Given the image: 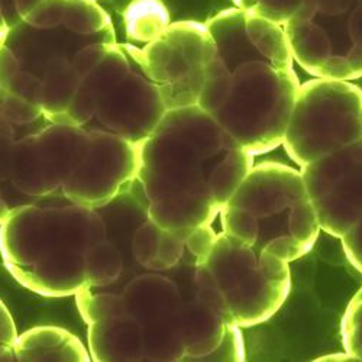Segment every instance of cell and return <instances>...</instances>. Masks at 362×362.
<instances>
[{
    "label": "cell",
    "mask_w": 362,
    "mask_h": 362,
    "mask_svg": "<svg viewBox=\"0 0 362 362\" xmlns=\"http://www.w3.org/2000/svg\"><path fill=\"white\" fill-rule=\"evenodd\" d=\"M167 107L148 76L142 48L107 44L83 77L67 125L105 131L141 144L161 122Z\"/></svg>",
    "instance_id": "cell-6"
},
{
    "label": "cell",
    "mask_w": 362,
    "mask_h": 362,
    "mask_svg": "<svg viewBox=\"0 0 362 362\" xmlns=\"http://www.w3.org/2000/svg\"><path fill=\"white\" fill-rule=\"evenodd\" d=\"M161 233L163 228L151 219H146L134 233L132 252L136 261L148 269H153Z\"/></svg>",
    "instance_id": "cell-23"
},
{
    "label": "cell",
    "mask_w": 362,
    "mask_h": 362,
    "mask_svg": "<svg viewBox=\"0 0 362 362\" xmlns=\"http://www.w3.org/2000/svg\"><path fill=\"white\" fill-rule=\"evenodd\" d=\"M254 167V156L199 105L167 110L139 144L131 183L146 218L189 232L212 225Z\"/></svg>",
    "instance_id": "cell-2"
},
{
    "label": "cell",
    "mask_w": 362,
    "mask_h": 362,
    "mask_svg": "<svg viewBox=\"0 0 362 362\" xmlns=\"http://www.w3.org/2000/svg\"><path fill=\"white\" fill-rule=\"evenodd\" d=\"M319 226L342 238L362 216V139L300 170Z\"/></svg>",
    "instance_id": "cell-12"
},
{
    "label": "cell",
    "mask_w": 362,
    "mask_h": 362,
    "mask_svg": "<svg viewBox=\"0 0 362 362\" xmlns=\"http://www.w3.org/2000/svg\"><path fill=\"white\" fill-rule=\"evenodd\" d=\"M362 139V88L315 78L300 84L283 145L300 167Z\"/></svg>",
    "instance_id": "cell-9"
},
{
    "label": "cell",
    "mask_w": 362,
    "mask_h": 362,
    "mask_svg": "<svg viewBox=\"0 0 362 362\" xmlns=\"http://www.w3.org/2000/svg\"><path fill=\"white\" fill-rule=\"evenodd\" d=\"M125 310L142 329L145 361H183L185 300L175 283L160 274L132 279L122 291Z\"/></svg>",
    "instance_id": "cell-13"
},
{
    "label": "cell",
    "mask_w": 362,
    "mask_h": 362,
    "mask_svg": "<svg viewBox=\"0 0 362 362\" xmlns=\"http://www.w3.org/2000/svg\"><path fill=\"white\" fill-rule=\"evenodd\" d=\"M291 288L288 262L226 232L196 267L194 297L226 325L251 327L273 317Z\"/></svg>",
    "instance_id": "cell-7"
},
{
    "label": "cell",
    "mask_w": 362,
    "mask_h": 362,
    "mask_svg": "<svg viewBox=\"0 0 362 362\" xmlns=\"http://www.w3.org/2000/svg\"><path fill=\"white\" fill-rule=\"evenodd\" d=\"M16 361H92L83 342L64 327L37 326L18 335L15 342Z\"/></svg>",
    "instance_id": "cell-16"
},
{
    "label": "cell",
    "mask_w": 362,
    "mask_h": 362,
    "mask_svg": "<svg viewBox=\"0 0 362 362\" xmlns=\"http://www.w3.org/2000/svg\"><path fill=\"white\" fill-rule=\"evenodd\" d=\"M76 301L78 312L87 325L127 313L122 293H93L90 287H84L76 294Z\"/></svg>",
    "instance_id": "cell-20"
},
{
    "label": "cell",
    "mask_w": 362,
    "mask_h": 362,
    "mask_svg": "<svg viewBox=\"0 0 362 362\" xmlns=\"http://www.w3.org/2000/svg\"><path fill=\"white\" fill-rule=\"evenodd\" d=\"M44 0H0V34L19 23Z\"/></svg>",
    "instance_id": "cell-25"
},
{
    "label": "cell",
    "mask_w": 362,
    "mask_h": 362,
    "mask_svg": "<svg viewBox=\"0 0 362 362\" xmlns=\"http://www.w3.org/2000/svg\"><path fill=\"white\" fill-rule=\"evenodd\" d=\"M124 259L119 250L103 239L95 244L86 254L84 258V279L90 288L106 287L113 284L122 274Z\"/></svg>",
    "instance_id": "cell-19"
},
{
    "label": "cell",
    "mask_w": 362,
    "mask_h": 362,
    "mask_svg": "<svg viewBox=\"0 0 362 362\" xmlns=\"http://www.w3.org/2000/svg\"><path fill=\"white\" fill-rule=\"evenodd\" d=\"M45 117L41 107L0 87V223L28 204L12 185L15 158L21 139Z\"/></svg>",
    "instance_id": "cell-14"
},
{
    "label": "cell",
    "mask_w": 362,
    "mask_h": 362,
    "mask_svg": "<svg viewBox=\"0 0 362 362\" xmlns=\"http://www.w3.org/2000/svg\"><path fill=\"white\" fill-rule=\"evenodd\" d=\"M88 354L92 361H145L142 329L128 313L88 325Z\"/></svg>",
    "instance_id": "cell-15"
},
{
    "label": "cell",
    "mask_w": 362,
    "mask_h": 362,
    "mask_svg": "<svg viewBox=\"0 0 362 362\" xmlns=\"http://www.w3.org/2000/svg\"><path fill=\"white\" fill-rule=\"evenodd\" d=\"M345 352L354 361H362V287L351 298L341 322Z\"/></svg>",
    "instance_id": "cell-21"
},
{
    "label": "cell",
    "mask_w": 362,
    "mask_h": 362,
    "mask_svg": "<svg viewBox=\"0 0 362 362\" xmlns=\"http://www.w3.org/2000/svg\"><path fill=\"white\" fill-rule=\"evenodd\" d=\"M306 0H233L235 8L284 25Z\"/></svg>",
    "instance_id": "cell-22"
},
{
    "label": "cell",
    "mask_w": 362,
    "mask_h": 362,
    "mask_svg": "<svg viewBox=\"0 0 362 362\" xmlns=\"http://www.w3.org/2000/svg\"><path fill=\"white\" fill-rule=\"evenodd\" d=\"M226 329L228 325L197 297L185 301V359H212L225 339Z\"/></svg>",
    "instance_id": "cell-17"
},
{
    "label": "cell",
    "mask_w": 362,
    "mask_h": 362,
    "mask_svg": "<svg viewBox=\"0 0 362 362\" xmlns=\"http://www.w3.org/2000/svg\"><path fill=\"white\" fill-rule=\"evenodd\" d=\"M206 25L215 52L197 105L252 156L276 149L300 88L283 26L238 8Z\"/></svg>",
    "instance_id": "cell-1"
},
{
    "label": "cell",
    "mask_w": 362,
    "mask_h": 362,
    "mask_svg": "<svg viewBox=\"0 0 362 362\" xmlns=\"http://www.w3.org/2000/svg\"><path fill=\"white\" fill-rule=\"evenodd\" d=\"M170 23V13L161 0H134L125 13L128 37L144 44L158 38Z\"/></svg>",
    "instance_id": "cell-18"
},
{
    "label": "cell",
    "mask_w": 362,
    "mask_h": 362,
    "mask_svg": "<svg viewBox=\"0 0 362 362\" xmlns=\"http://www.w3.org/2000/svg\"><path fill=\"white\" fill-rule=\"evenodd\" d=\"M138 167L139 144L87 128L62 194L76 204L98 210L131 186Z\"/></svg>",
    "instance_id": "cell-11"
},
{
    "label": "cell",
    "mask_w": 362,
    "mask_h": 362,
    "mask_svg": "<svg viewBox=\"0 0 362 362\" xmlns=\"http://www.w3.org/2000/svg\"><path fill=\"white\" fill-rule=\"evenodd\" d=\"M219 215L223 232L287 262L305 257L322 230L301 173L280 163L254 165Z\"/></svg>",
    "instance_id": "cell-5"
},
{
    "label": "cell",
    "mask_w": 362,
    "mask_h": 362,
    "mask_svg": "<svg viewBox=\"0 0 362 362\" xmlns=\"http://www.w3.org/2000/svg\"><path fill=\"white\" fill-rule=\"evenodd\" d=\"M215 41L206 23L171 22L165 31L142 47L148 76L157 86L167 110L199 103Z\"/></svg>",
    "instance_id": "cell-10"
},
{
    "label": "cell",
    "mask_w": 362,
    "mask_h": 362,
    "mask_svg": "<svg viewBox=\"0 0 362 362\" xmlns=\"http://www.w3.org/2000/svg\"><path fill=\"white\" fill-rule=\"evenodd\" d=\"M106 238V223L95 209L58 196L22 206L0 223V254L26 290L69 297L87 287L86 254Z\"/></svg>",
    "instance_id": "cell-4"
},
{
    "label": "cell",
    "mask_w": 362,
    "mask_h": 362,
    "mask_svg": "<svg viewBox=\"0 0 362 362\" xmlns=\"http://www.w3.org/2000/svg\"><path fill=\"white\" fill-rule=\"evenodd\" d=\"M18 338L16 326L9 309L0 300V362L16 361L15 342Z\"/></svg>",
    "instance_id": "cell-26"
},
{
    "label": "cell",
    "mask_w": 362,
    "mask_h": 362,
    "mask_svg": "<svg viewBox=\"0 0 362 362\" xmlns=\"http://www.w3.org/2000/svg\"><path fill=\"white\" fill-rule=\"evenodd\" d=\"M216 236L218 233H215V230L210 225H203L189 230L186 236V251H185V257L186 255L190 257L189 262L193 264L194 267L200 265L207 258L210 251H212Z\"/></svg>",
    "instance_id": "cell-24"
},
{
    "label": "cell",
    "mask_w": 362,
    "mask_h": 362,
    "mask_svg": "<svg viewBox=\"0 0 362 362\" xmlns=\"http://www.w3.org/2000/svg\"><path fill=\"white\" fill-rule=\"evenodd\" d=\"M348 261L362 274V216L341 238Z\"/></svg>",
    "instance_id": "cell-27"
},
{
    "label": "cell",
    "mask_w": 362,
    "mask_h": 362,
    "mask_svg": "<svg viewBox=\"0 0 362 362\" xmlns=\"http://www.w3.org/2000/svg\"><path fill=\"white\" fill-rule=\"evenodd\" d=\"M283 29L294 62L308 73L362 77V0H306Z\"/></svg>",
    "instance_id": "cell-8"
},
{
    "label": "cell",
    "mask_w": 362,
    "mask_h": 362,
    "mask_svg": "<svg viewBox=\"0 0 362 362\" xmlns=\"http://www.w3.org/2000/svg\"><path fill=\"white\" fill-rule=\"evenodd\" d=\"M113 42L112 19L96 0H44L0 34V87L67 125L84 73Z\"/></svg>",
    "instance_id": "cell-3"
}]
</instances>
